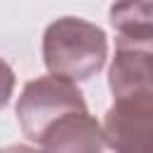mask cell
<instances>
[{
    "label": "cell",
    "mask_w": 153,
    "mask_h": 153,
    "mask_svg": "<svg viewBox=\"0 0 153 153\" xmlns=\"http://www.w3.org/2000/svg\"><path fill=\"white\" fill-rule=\"evenodd\" d=\"M108 86L112 98L153 96V24H134L117 31Z\"/></svg>",
    "instance_id": "3"
},
{
    "label": "cell",
    "mask_w": 153,
    "mask_h": 153,
    "mask_svg": "<svg viewBox=\"0 0 153 153\" xmlns=\"http://www.w3.org/2000/svg\"><path fill=\"white\" fill-rule=\"evenodd\" d=\"M2 153H41V151L31 148V146H24V143H17V146H7Z\"/></svg>",
    "instance_id": "7"
},
{
    "label": "cell",
    "mask_w": 153,
    "mask_h": 153,
    "mask_svg": "<svg viewBox=\"0 0 153 153\" xmlns=\"http://www.w3.org/2000/svg\"><path fill=\"white\" fill-rule=\"evenodd\" d=\"M43 65L48 74L88 81L96 76L108 60L105 31L81 17H60L43 31Z\"/></svg>",
    "instance_id": "1"
},
{
    "label": "cell",
    "mask_w": 153,
    "mask_h": 153,
    "mask_svg": "<svg viewBox=\"0 0 153 153\" xmlns=\"http://www.w3.org/2000/svg\"><path fill=\"white\" fill-rule=\"evenodd\" d=\"M36 146L41 153H103L105 134L88 110H76L53 122Z\"/></svg>",
    "instance_id": "5"
},
{
    "label": "cell",
    "mask_w": 153,
    "mask_h": 153,
    "mask_svg": "<svg viewBox=\"0 0 153 153\" xmlns=\"http://www.w3.org/2000/svg\"><path fill=\"white\" fill-rule=\"evenodd\" d=\"M76 110H88L84 93L79 91L74 81L55 76V74L31 79L17 98L19 127L24 136L33 143L41 141V136L53 122Z\"/></svg>",
    "instance_id": "2"
},
{
    "label": "cell",
    "mask_w": 153,
    "mask_h": 153,
    "mask_svg": "<svg viewBox=\"0 0 153 153\" xmlns=\"http://www.w3.org/2000/svg\"><path fill=\"white\" fill-rule=\"evenodd\" d=\"M110 24L115 31L134 24H153V0H112Z\"/></svg>",
    "instance_id": "6"
},
{
    "label": "cell",
    "mask_w": 153,
    "mask_h": 153,
    "mask_svg": "<svg viewBox=\"0 0 153 153\" xmlns=\"http://www.w3.org/2000/svg\"><path fill=\"white\" fill-rule=\"evenodd\" d=\"M103 134L112 153H153V96L112 98Z\"/></svg>",
    "instance_id": "4"
}]
</instances>
